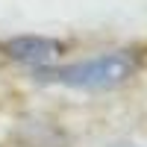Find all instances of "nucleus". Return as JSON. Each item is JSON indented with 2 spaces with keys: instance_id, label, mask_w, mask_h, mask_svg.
I'll return each instance as SVG.
<instances>
[{
  "instance_id": "obj_1",
  "label": "nucleus",
  "mask_w": 147,
  "mask_h": 147,
  "mask_svg": "<svg viewBox=\"0 0 147 147\" xmlns=\"http://www.w3.org/2000/svg\"><path fill=\"white\" fill-rule=\"evenodd\" d=\"M138 68V56L132 50H109L88 59H77L68 65H50L35 71L41 82H56L77 91H112L124 85Z\"/></svg>"
},
{
  "instance_id": "obj_2",
  "label": "nucleus",
  "mask_w": 147,
  "mask_h": 147,
  "mask_svg": "<svg viewBox=\"0 0 147 147\" xmlns=\"http://www.w3.org/2000/svg\"><path fill=\"white\" fill-rule=\"evenodd\" d=\"M0 50L21 65H30L32 71H41V68H50L59 59L65 44L56 41V38H47V35H15V38H6L0 44Z\"/></svg>"
}]
</instances>
